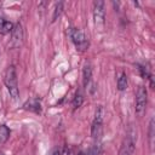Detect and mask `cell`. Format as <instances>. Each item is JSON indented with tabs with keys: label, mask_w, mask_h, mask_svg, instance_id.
Returning a JSON list of instances; mask_svg holds the SVG:
<instances>
[{
	"label": "cell",
	"mask_w": 155,
	"mask_h": 155,
	"mask_svg": "<svg viewBox=\"0 0 155 155\" xmlns=\"http://www.w3.org/2000/svg\"><path fill=\"white\" fill-rule=\"evenodd\" d=\"M4 82L7 87L10 96L13 99H17L19 96V90H18V81H17V74H16L15 65H8L6 68L5 74H4Z\"/></svg>",
	"instance_id": "1"
},
{
	"label": "cell",
	"mask_w": 155,
	"mask_h": 155,
	"mask_svg": "<svg viewBox=\"0 0 155 155\" xmlns=\"http://www.w3.org/2000/svg\"><path fill=\"white\" fill-rule=\"evenodd\" d=\"M103 119H104V109L102 105H99L96 109L94 113V120L92 122L91 127V134L94 140H99L101 134H102V125H103Z\"/></svg>",
	"instance_id": "2"
},
{
	"label": "cell",
	"mask_w": 155,
	"mask_h": 155,
	"mask_svg": "<svg viewBox=\"0 0 155 155\" xmlns=\"http://www.w3.org/2000/svg\"><path fill=\"white\" fill-rule=\"evenodd\" d=\"M70 38H71V40H73L76 50H79L81 52H84V51L87 50V47H88V40L85 36V34H84L82 30H80L78 28H71L70 29Z\"/></svg>",
	"instance_id": "3"
},
{
	"label": "cell",
	"mask_w": 155,
	"mask_h": 155,
	"mask_svg": "<svg viewBox=\"0 0 155 155\" xmlns=\"http://www.w3.org/2000/svg\"><path fill=\"white\" fill-rule=\"evenodd\" d=\"M104 18H105L104 2L101 0H97L93 2V19H94L96 27L102 28L104 25Z\"/></svg>",
	"instance_id": "4"
},
{
	"label": "cell",
	"mask_w": 155,
	"mask_h": 155,
	"mask_svg": "<svg viewBox=\"0 0 155 155\" xmlns=\"http://www.w3.org/2000/svg\"><path fill=\"white\" fill-rule=\"evenodd\" d=\"M147 105V88L144 86H139L136 93V113L142 115L145 110Z\"/></svg>",
	"instance_id": "5"
},
{
	"label": "cell",
	"mask_w": 155,
	"mask_h": 155,
	"mask_svg": "<svg viewBox=\"0 0 155 155\" xmlns=\"http://www.w3.org/2000/svg\"><path fill=\"white\" fill-rule=\"evenodd\" d=\"M23 41V28L21 23L13 24V29L11 31V40H10V46L12 48H17L22 45Z\"/></svg>",
	"instance_id": "6"
},
{
	"label": "cell",
	"mask_w": 155,
	"mask_h": 155,
	"mask_svg": "<svg viewBox=\"0 0 155 155\" xmlns=\"http://www.w3.org/2000/svg\"><path fill=\"white\" fill-rule=\"evenodd\" d=\"M91 76H92V68H91L90 63H86L82 69V82H84L85 87L88 86V84L91 81Z\"/></svg>",
	"instance_id": "7"
},
{
	"label": "cell",
	"mask_w": 155,
	"mask_h": 155,
	"mask_svg": "<svg viewBox=\"0 0 155 155\" xmlns=\"http://www.w3.org/2000/svg\"><path fill=\"white\" fill-rule=\"evenodd\" d=\"M23 107H24V109L30 110V111H34V113H36V114L41 113V105H40V102H39L38 99H30V101H28Z\"/></svg>",
	"instance_id": "8"
},
{
	"label": "cell",
	"mask_w": 155,
	"mask_h": 155,
	"mask_svg": "<svg viewBox=\"0 0 155 155\" xmlns=\"http://www.w3.org/2000/svg\"><path fill=\"white\" fill-rule=\"evenodd\" d=\"M13 29V23L10 21H6L5 18H0V34L5 35L11 33Z\"/></svg>",
	"instance_id": "9"
},
{
	"label": "cell",
	"mask_w": 155,
	"mask_h": 155,
	"mask_svg": "<svg viewBox=\"0 0 155 155\" xmlns=\"http://www.w3.org/2000/svg\"><path fill=\"white\" fill-rule=\"evenodd\" d=\"M126 87H127V76L124 71H120L117 76V88L120 91H124L126 90Z\"/></svg>",
	"instance_id": "10"
},
{
	"label": "cell",
	"mask_w": 155,
	"mask_h": 155,
	"mask_svg": "<svg viewBox=\"0 0 155 155\" xmlns=\"http://www.w3.org/2000/svg\"><path fill=\"white\" fill-rule=\"evenodd\" d=\"M82 102H84V94H82L81 90H78L76 93H75V97H74V99H73V108H74V109L80 108L81 104H82Z\"/></svg>",
	"instance_id": "11"
},
{
	"label": "cell",
	"mask_w": 155,
	"mask_h": 155,
	"mask_svg": "<svg viewBox=\"0 0 155 155\" xmlns=\"http://www.w3.org/2000/svg\"><path fill=\"white\" fill-rule=\"evenodd\" d=\"M10 137V130L7 126L1 125L0 126V144H4Z\"/></svg>",
	"instance_id": "12"
},
{
	"label": "cell",
	"mask_w": 155,
	"mask_h": 155,
	"mask_svg": "<svg viewBox=\"0 0 155 155\" xmlns=\"http://www.w3.org/2000/svg\"><path fill=\"white\" fill-rule=\"evenodd\" d=\"M62 11H63V2L59 1L54 6V10H53V15H52V22H54L61 15H62Z\"/></svg>",
	"instance_id": "13"
},
{
	"label": "cell",
	"mask_w": 155,
	"mask_h": 155,
	"mask_svg": "<svg viewBox=\"0 0 155 155\" xmlns=\"http://www.w3.org/2000/svg\"><path fill=\"white\" fill-rule=\"evenodd\" d=\"M154 117L150 119V124H149V138H150V142H153V138H154Z\"/></svg>",
	"instance_id": "14"
},
{
	"label": "cell",
	"mask_w": 155,
	"mask_h": 155,
	"mask_svg": "<svg viewBox=\"0 0 155 155\" xmlns=\"http://www.w3.org/2000/svg\"><path fill=\"white\" fill-rule=\"evenodd\" d=\"M61 153H62V151H61V149H58V148H54L50 155H61Z\"/></svg>",
	"instance_id": "15"
},
{
	"label": "cell",
	"mask_w": 155,
	"mask_h": 155,
	"mask_svg": "<svg viewBox=\"0 0 155 155\" xmlns=\"http://www.w3.org/2000/svg\"><path fill=\"white\" fill-rule=\"evenodd\" d=\"M0 155H4V154H1V153H0Z\"/></svg>",
	"instance_id": "16"
}]
</instances>
